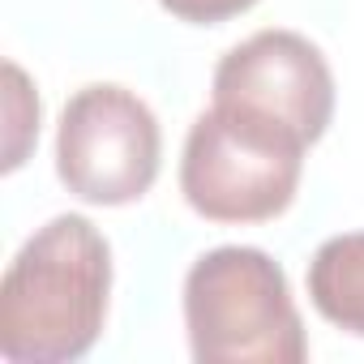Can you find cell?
<instances>
[{
    "mask_svg": "<svg viewBox=\"0 0 364 364\" xmlns=\"http://www.w3.org/2000/svg\"><path fill=\"white\" fill-rule=\"evenodd\" d=\"M159 5L180 18V22H193V26H219L236 14H249L257 0H159Z\"/></svg>",
    "mask_w": 364,
    "mask_h": 364,
    "instance_id": "cell-7",
    "label": "cell"
},
{
    "mask_svg": "<svg viewBox=\"0 0 364 364\" xmlns=\"http://www.w3.org/2000/svg\"><path fill=\"white\" fill-rule=\"evenodd\" d=\"M112 249L82 215L43 223L0 283V355L14 364L82 360L107 317Z\"/></svg>",
    "mask_w": 364,
    "mask_h": 364,
    "instance_id": "cell-1",
    "label": "cell"
},
{
    "mask_svg": "<svg viewBox=\"0 0 364 364\" xmlns=\"http://www.w3.org/2000/svg\"><path fill=\"white\" fill-rule=\"evenodd\" d=\"M159 120L124 86H82L56 129V176L90 206H129L150 193L159 176Z\"/></svg>",
    "mask_w": 364,
    "mask_h": 364,
    "instance_id": "cell-4",
    "label": "cell"
},
{
    "mask_svg": "<svg viewBox=\"0 0 364 364\" xmlns=\"http://www.w3.org/2000/svg\"><path fill=\"white\" fill-rule=\"evenodd\" d=\"M309 296L330 326L364 338V232L330 236L313 253Z\"/></svg>",
    "mask_w": 364,
    "mask_h": 364,
    "instance_id": "cell-6",
    "label": "cell"
},
{
    "mask_svg": "<svg viewBox=\"0 0 364 364\" xmlns=\"http://www.w3.org/2000/svg\"><path fill=\"white\" fill-rule=\"evenodd\" d=\"M304 150L283 129L215 103L185 137L180 193L210 223H266L291 206Z\"/></svg>",
    "mask_w": 364,
    "mask_h": 364,
    "instance_id": "cell-3",
    "label": "cell"
},
{
    "mask_svg": "<svg viewBox=\"0 0 364 364\" xmlns=\"http://www.w3.org/2000/svg\"><path fill=\"white\" fill-rule=\"evenodd\" d=\"M215 103L313 146L334 116V77L317 43L296 31H257L215 69Z\"/></svg>",
    "mask_w": 364,
    "mask_h": 364,
    "instance_id": "cell-5",
    "label": "cell"
},
{
    "mask_svg": "<svg viewBox=\"0 0 364 364\" xmlns=\"http://www.w3.org/2000/svg\"><path fill=\"white\" fill-rule=\"evenodd\" d=\"M185 326L198 364H300L309 355L283 266L249 245H223L193 262Z\"/></svg>",
    "mask_w": 364,
    "mask_h": 364,
    "instance_id": "cell-2",
    "label": "cell"
}]
</instances>
